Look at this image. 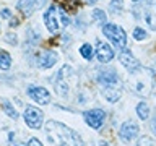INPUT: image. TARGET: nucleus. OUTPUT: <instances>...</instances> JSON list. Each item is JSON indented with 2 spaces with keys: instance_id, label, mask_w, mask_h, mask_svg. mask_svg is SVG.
Wrapping results in <instances>:
<instances>
[{
  "instance_id": "1",
  "label": "nucleus",
  "mask_w": 156,
  "mask_h": 146,
  "mask_svg": "<svg viewBox=\"0 0 156 146\" xmlns=\"http://www.w3.org/2000/svg\"><path fill=\"white\" fill-rule=\"evenodd\" d=\"M46 136L52 144L55 146H72V144H83L81 138L72 128L55 120H49L46 123Z\"/></svg>"
},
{
  "instance_id": "2",
  "label": "nucleus",
  "mask_w": 156,
  "mask_h": 146,
  "mask_svg": "<svg viewBox=\"0 0 156 146\" xmlns=\"http://www.w3.org/2000/svg\"><path fill=\"white\" fill-rule=\"evenodd\" d=\"M98 83L102 88V94L109 102H117L122 96V81L114 70H99L96 75Z\"/></svg>"
},
{
  "instance_id": "3",
  "label": "nucleus",
  "mask_w": 156,
  "mask_h": 146,
  "mask_svg": "<svg viewBox=\"0 0 156 146\" xmlns=\"http://www.w3.org/2000/svg\"><path fill=\"white\" fill-rule=\"evenodd\" d=\"M129 86H130V91L136 96H141V97L150 96L153 88H154L153 71H150L148 68H143V67H140L138 70L132 71L130 78H129Z\"/></svg>"
},
{
  "instance_id": "4",
  "label": "nucleus",
  "mask_w": 156,
  "mask_h": 146,
  "mask_svg": "<svg viewBox=\"0 0 156 146\" xmlns=\"http://www.w3.org/2000/svg\"><path fill=\"white\" fill-rule=\"evenodd\" d=\"M44 23H46L49 33L57 34L70 24V18H68L65 8L58 7V5H51L47 12L44 13Z\"/></svg>"
},
{
  "instance_id": "5",
  "label": "nucleus",
  "mask_w": 156,
  "mask_h": 146,
  "mask_svg": "<svg viewBox=\"0 0 156 146\" xmlns=\"http://www.w3.org/2000/svg\"><path fill=\"white\" fill-rule=\"evenodd\" d=\"M102 33H104V36L109 39L117 49H120V50L125 49V46H127V34H125V31L120 26L112 24V23H104L102 24Z\"/></svg>"
},
{
  "instance_id": "6",
  "label": "nucleus",
  "mask_w": 156,
  "mask_h": 146,
  "mask_svg": "<svg viewBox=\"0 0 156 146\" xmlns=\"http://www.w3.org/2000/svg\"><path fill=\"white\" fill-rule=\"evenodd\" d=\"M23 119H24V122H26V125L33 130H39L44 123L42 110H39L37 107H34V106H28L26 109H24Z\"/></svg>"
},
{
  "instance_id": "7",
  "label": "nucleus",
  "mask_w": 156,
  "mask_h": 146,
  "mask_svg": "<svg viewBox=\"0 0 156 146\" xmlns=\"http://www.w3.org/2000/svg\"><path fill=\"white\" fill-rule=\"evenodd\" d=\"M83 117H85V122L91 127V128L99 130L102 127V123H104V120H106V112L102 109H91V110H86L85 114H83Z\"/></svg>"
},
{
  "instance_id": "8",
  "label": "nucleus",
  "mask_w": 156,
  "mask_h": 146,
  "mask_svg": "<svg viewBox=\"0 0 156 146\" xmlns=\"http://www.w3.org/2000/svg\"><path fill=\"white\" fill-rule=\"evenodd\" d=\"M26 92L36 104L47 106L49 102H51V92H49L46 88H42V86H29Z\"/></svg>"
},
{
  "instance_id": "9",
  "label": "nucleus",
  "mask_w": 156,
  "mask_h": 146,
  "mask_svg": "<svg viewBox=\"0 0 156 146\" xmlns=\"http://www.w3.org/2000/svg\"><path fill=\"white\" fill-rule=\"evenodd\" d=\"M136 135H138V125H136L133 120H127L122 123L120 130H119V138L124 141V143H130Z\"/></svg>"
},
{
  "instance_id": "10",
  "label": "nucleus",
  "mask_w": 156,
  "mask_h": 146,
  "mask_svg": "<svg viewBox=\"0 0 156 146\" xmlns=\"http://www.w3.org/2000/svg\"><path fill=\"white\" fill-rule=\"evenodd\" d=\"M46 3H47V0H20L18 2V10L23 15L29 16V15H33L34 12L41 10Z\"/></svg>"
},
{
  "instance_id": "11",
  "label": "nucleus",
  "mask_w": 156,
  "mask_h": 146,
  "mask_svg": "<svg viewBox=\"0 0 156 146\" xmlns=\"http://www.w3.org/2000/svg\"><path fill=\"white\" fill-rule=\"evenodd\" d=\"M96 57H98V60H99V63H109L112 58H114V50H112V47L107 42L98 41V44H96Z\"/></svg>"
},
{
  "instance_id": "12",
  "label": "nucleus",
  "mask_w": 156,
  "mask_h": 146,
  "mask_svg": "<svg viewBox=\"0 0 156 146\" xmlns=\"http://www.w3.org/2000/svg\"><path fill=\"white\" fill-rule=\"evenodd\" d=\"M119 58H120V63L127 68V71H129V73L135 71V70H138V68L141 67V65H140V62L136 60V58L132 55V52H130V50H127V49H122V50H120Z\"/></svg>"
},
{
  "instance_id": "13",
  "label": "nucleus",
  "mask_w": 156,
  "mask_h": 146,
  "mask_svg": "<svg viewBox=\"0 0 156 146\" xmlns=\"http://www.w3.org/2000/svg\"><path fill=\"white\" fill-rule=\"evenodd\" d=\"M58 60V54L55 50H42L37 55V65L41 68H52Z\"/></svg>"
},
{
  "instance_id": "14",
  "label": "nucleus",
  "mask_w": 156,
  "mask_h": 146,
  "mask_svg": "<svg viewBox=\"0 0 156 146\" xmlns=\"http://www.w3.org/2000/svg\"><path fill=\"white\" fill-rule=\"evenodd\" d=\"M143 18L151 29H156V0H148L143 8Z\"/></svg>"
},
{
  "instance_id": "15",
  "label": "nucleus",
  "mask_w": 156,
  "mask_h": 146,
  "mask_svg": "<svg viewBox=\"0 0 156 146\" xmlns=\"http://www.w3.org/2000/svg\"><path fill=\"white\" fill-rule=\"evenodd\" d=\"M10 67H12V55L0 49V70H8Z\"/></svg>"
},
{
  "instance_id": "16",
  "label": "nucleus",
  "mask_w": 156,
  "mask_h": 146,
  "mask_svg": "<svg viewBox=\"0 0 156 146\" xmlns=\"http://www.w3.org/2000/svg\"><path fill=\"white\" fill-rule=\"evenodd\" d=\"M2 107H3L5 114H7L10 119H13V120H16V119H18V112H16V109H15V107L10 104L7 99H3V101H2Z\"/></svg>"
},
{
  "instance_id": "17",
  "label": "nucleus",
  "mask_w": 156,
  "mask_h": 146,
  "mask_svg": "<svg viewBox=\"0 0 156 146\" xmlns=\"http://www.w3.org/2000/svg\"><path fill=\"white\" fill-rule=\"evenodd\" d=\"M80 54H81V57L85 58V60H91V58L94 57V49L91 47V44L86 42L80 47Z\"/></svg>"
},
{
  "instance_id": "18",
  "label": "nucleus",
  "mask_w": 156,
  "mask_h": 146,
  "mask_svg": "<svg viewBox=\"0 0 156 146\" xmlns=\"http://www.w3.org/2000/svg\"><path fill=\"white\" fill-rule=\"evenodd\" d=\"M136 114H138V117L141 120H146L150 117V107H148V104L146 102H143L141 101L138 106H136Z\"/></svg>"
},
{
  "instance_id": "19",
  "label": "nucleus",
  "mask_w": 156,
  "mask_h": 146,
  "mask_svg": "<svg viewBox=\"0 0 156 146\" xmlns=\"http://www.w3.org/2000/svg\"><path fill=\"white\" fill-rule=\"evenodd\" d=\"M109 10L114 15L117 13H120L122 10H124V0H111V3H109Z\"/></svg>"
},
{
  "instance_id": "20",
  "label": "nucleus",
  "mask_w": 156,
  "mask_h": 146,
  "mask_svg": "<svg viewBox=\"0 0 156 146\" xmlns=\"http://www.w3.org/2000/svg\"><path fill=\"white\" fill-rule=\"evenodd\" d=\"M93 19H94V21H98V23H101V24H104L106 23V19H107V16H106V13L102 12V10H94V12H93Z\"/></svg>"
},
{
  "instance_id": "21",
  "label": "nucleus",
  "mask_w": 156,
  "mask_h": 146,
  "mask_svg": "<svg viewBox=\"0 0 156 146\" xmlns=\"http://www.w3.org/2000/svg\"><path fill=\"white\" fill-rule=\"evenodd\" d=\"M146 37H148V33H146L143 28H135L133 29V39H136V41H145Z\"/></svg>"
},
{
  "instance_id": "22",
  "label": "nucleus",
  "mask_w": 156,
  "mask_h": 146,
  "mask_svg": "<svg viewBox=\"0 0 156 146\" xmlns=\"http://www.w3.org/2000/svg\"><path fill=\"white\" fill-rule=\"evenodd\" d=\"M57 2L62 3V5H63L62 8H65V10H75L78 0H57Z\"/></svg>"
},
{
  "instance_id": "23",
  "label": "nucleus",
  "mask_w": 156,
  "mask_h": 146,
  "mask_svg": "<svg viewBox=\"0 0 156 146\" xmlns=\"http://www.w3.org/2000/svg\"><path fill=\"white\" fill-rule=\"evenodd\" d=\"M136 146H156V143H154L153 138H150V136H141L138 140V143H136Z\"/></svg>"
},
{
  "instance_id": "24",
  "label": "nucleus",
  "mask_w": 156,
  "mask_h": 146,
  "mask_svg": "<svg viewBox=\"0 0 156 146\" xmlns=\"http://www.w3.org/2000/svg\"><path fill=\"white\" fill-rule=\"evenodd\" d=\"M26 146H44V144H42L37 138H29V141L26 143Z\"/></svg>"
},
{
  "instance_id": "25",
  "label": "nucleus",
  "mask_w": 156,
  "mask_h": 146,
  "mask_svg": "<svg viewBox=\"0 0 156 146\" xmlns=\"http://www.w3.org/2000/svg\"><path fill=\"white\" fill-rule=\"evenodd\" d=\"M5 41H7L8 44H13V46H15V44H16V36H15V34H13V36H12V34H7V39H5Z\"/></svg>"
},
{
  "instance_id": "26",
  "label": "nucleus",
  "mask_w": 156,
  "mask_h": 146,
  "mask_svg": "<svg viewBox=\"0 0 156 146\" xmlns=\"http://www.w3.org/2000/svg\"><path fill=\"white\" fill-rule=\"evenodd\" d=\"M2 18H12V12L8 8H3L2 10Z\"/></svg>"
},
{
  "instance_id": "27",
  "label": "nucleus",
  "mask_w": 156,
  "mask_h": 146,
  "mask_svg": "<svg viewBox=\"0 0 156 146\" xmlns=\"http://www.w3.org/2000/svg\"><path fill=\"white\" fill-rule=\"evenodd\" d=\"M151 130H153L154 133H156V117H154L153 120H151Z\"/></svg>"
},
{
  "instance_id": "28",
  "label": "nucleus",
  "mask_w": 156,
  "mask_h": 146,
  "mask_svg": "<svg viewBox=\"0 0 156 146\" xmlns=\"http://www.w3.org/2000/svg\"><path fill=\"white\" fill-rule=\"evenodd\" d=\"M85 2H86L88 5H94L96 2H99V0H85Z\"/></svg>"
},
{
  "instance_id": "29",
  "label": "nucleus",
  "mask_w": 156,
  "mask_h": 146,
  "mask_svg": "<svg viewBox=\"0 0 156 146\" xmlns=\"http://www.w3.org/2000/svg\"><path fill=\"white\" fill-rule=\"evenodd\" d=\"M98 146H107V143H106V141H99V144H98Z\"/></svg>"
},
{
  "instance_id": "30",
  "label": "nucleus",
  "mask_w": 156,
  "mask_h": 146,
  "mask_svg": "<svg viewBox=\"0 0 156 146\" xmlns=\"http://www.w3.org/2000/svg\"><path fill=\"white\" fill-rule=\"evenodd\" d=\"M15 146H24V144H21V143H20V144H15Z\"/></svg>"
},
{
  "instance_id": "31",
  "label": "nucleus",
  "mask_w": 156,
  "mask_h": 146,
  "mask_svg": "<svg viewBox=\"0 0 156 146\" xmlns=\"http://www.w3.org/2000/svg\"><path fill=\"white\" fill-rule=\"evenodd\" d=\"M132 2H140V0H132Z\"/></svg>"
},
{
  "instance_id": "32",
  "label": "nucleus",
  "mask_w": 156,
  "mask_h": 146,
  "mask_svg": "<svg viewBox=\"0 0 156 146\" xmlns=\"http://www.w3.org/2000/svg\"><path fill=\"white\" fill-rule=\"evenodd\" d=\"M0 31H2V28H0Z\"/></svg>"
}]
</instances>
